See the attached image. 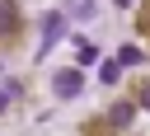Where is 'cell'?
<instances>
[{
	"label": "cell",
	"mask_w": 150,
	"mask_h": 136,
	"mask_svg": "<svg viewBox=\"0 0 150 136\" xmlns=\"http://www.w3.org/2000/svg\"><path fill=\"white\" fill-rule=\"evenodd\" d=\"M52 89H56V98H75V94L84 89V75H80L75 66H66V70L52 75Z\"/></svg>",
	"instance_id": "1"
},
{
	"label": "cell",
	"mask_w": 150,
	"mask_h": 136,
	"mask_svg": "<svg viewBox=\"0 0 150 136\" xmlns=\"http://www.w3.org/2000/svg\"><path fill=\"white\" fill-rule=\"evenodd\" d=\"M61 28H66V19H61L56 9H52V14H42V47H38V52H52V47L61 42Z\"/></svg>",
	"instance_id": "2"
},
{
	"label": "cell",
	"mask_w": 150,
	"mask_h": 136,
	"mask_svg": "<svg viewBox=\"0 0 150 136\" xmlns=\"http://www.w3.org/2000/svg\"><path fill=\"white\" fill-rule=\"evenodd\" d=\"M131 113H136L131 103H112V108H108V127H127V122H131Z\"/></svg>",
	"instance_id": "3"
},
{
	"label": "cell",
	"mask_w": 150,
	"mask_h": 136,
	"mask_svg": "<svg viewBox=\"0 0 150 136\" xmlns=\"http://www.w3.org/2000/svg\"><path fill=\"white\" fill-rule=\"evenodd\" d=\"M75 61H80V66H94V61H98L94 42H75Z\"/></svg>",
	"instance_id": "4"
},
{
	"label": "cell",
	"mask_w": 150,
	"mask_h": 136,
	"mask_svg": "<svg viewBox=\"0 0 150 136\" xmlns=\"http://www.w3.org/2000/svg\"><path fill=\"white\" fill-rule=\"evenodd\" d=\"M117 75H122V66H117V56L98 66V80H108V84H117Z\"/></svg>",
	"instance_id": "5"
},
{
	"label": "cell",
	"mask_w": 150,
	"mask_h": 136,
	"mask_svg": "<svg viewBox=\"0 0 150 136\" xmlns=\"http://www.w3.org/2000/svg\"><path fill=\"white\" fill-rule=\"evenodd\" d=\"M141 61H145V56H141L136 47H122V52H117V66H141Z\"/></svg>",
	"instance_id": "6"
},
{
	"label": "cell",
	"mask_w": 150,
	"mask_h": 136,
	"mask_svg": "<svg viewBox=\"0 0 150 136\" xmlns=\"http://www.w3.org/2000/svg\"><path fill=\"white\" fill-rule=\"evenodd\" d=\"M9 28H14V5L0 0V33H9Z\"/></svg>",
	"instance_id": "7"
},
{
	"label": "cell",
	"mask_w": 150,
	"mask_h": 136,
	"mask_svg": "<svg viewBox=\"0 0 150 136\" xmlns=\"http://www.w3.org/2000/svg\"><path fill=\"white\" fill-rule=\"evenodd\" d=\"M70 9H75V14H80V19H89V14H94V5H89V0H75V5H70Z\"/></svg>",
	"instance_id": "8"
},
{
	"label": "cell",
	"mask_w": 150,
	"mask_h": 136,
	"mask_svg": "<svg viewBox=\"0 0 150 136\" xmlns=\"http://www.w3.org/2000/svg\"><path fill=\"white\" fill-rule=\"evenodd\" d=\"M5 108H9V89H0V117H5Z\"/></svg>",
	"instance_id": "9"
},
{
	"label": "cell",
	"mask_w": 150,
	"mask_h": 136,
	"mask_svg": "<svg viewBox=\"0 0 150 136\" xmlns=\"http://www.w3.org/2000/svg\"><path fill=\"white\" fill-rule=\"evenodd\" d=\"M141 103H145V108H150V84H145V89H141Z\"/></svg>",
	"instance_id": "10"
},
{
	"label": "cell",
	"mask_w": 150,
	"mask_h": 136,
	"mask_svg": "<svg viewBox=\"0 0 150 136\" xmlns=\"http://www.w3.org/2000/svg\"><path fill=\"white\" fill-rule=\"evenodd\" d=\"M117 5H122V9H131V5H136V0H117Z\"/></svg>",
	"instance_id": "11"
}]
</instances>
